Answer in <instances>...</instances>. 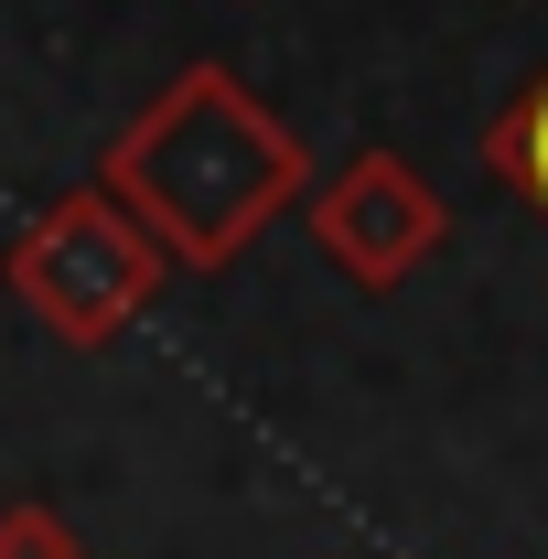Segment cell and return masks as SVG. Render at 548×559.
I'll use <instances>...</instances> for the list:
<instances>
[{
  "label": "cell",
  "instance_id": "cell-1",
  "mask_svg": "<svg viewBox=\"0 0 548 559\" xmlns=\"http://www.w3.org/2000/svg\"><path fill=\"white\" fill-rule=\"evenodd\" d=\"M97 194L140 215V237L172 270H226L259 248L279 205L312 194V140L279 119L248 75L183 66L130 130L97 151Z\"/></svg>",
  "mask_w": 548,
  "mask_h": 559
},
{
  "label": "cell",
  "instance_id": "cell-2",
  "mask_svg": "<svg viewBox=\"0 0 548 559\" xmlns=\"http://www.w3.org/2000/svg\"><path fill=\"white\" fill-rule=\"evenodd\" d=\"M0 280L22 290V312H33L55 345L97 355V345H119L140 312H151V290L172 280V259L140 237L130 205H108V194L86 183V194H55V205L11 237Z\"/></svg>",
  "mask_w": 548,
  "mask_h": 559
},
{
  "label": "cell",
  "instance_id": "cell-3",
  "mask_svg": "<svg viewBox=\"0 0 548 559\" xmlns=\"http://www.w3.org/2000/svg\"><path fill=\"white\" fill-rule=\"evenodd\" d=\"M301 215H312V248H323L355 290L419 280L430 259H441V237H452V205L419 183L409 151H355V162H334V173H312Z\"/></svg>",
  "mask_w": 548,
  "mask_h": 559
},
{
  "label": "cell",
  "instance_id": "cell-4",
  "mask_svg": "<svg viewBox=\"0 0 548 559\" xmlns=\"http://www.w3.org/2000/svg\"><path fill=\"white\" fill-rule=\"evenodd\" d=\"M484 173H495L527 215H548V66L527 75V86L505 97V119L484 130Z\"/></svg>",
  "mask_w": 548,
  "mask_h": 559
},
{
  "label": "cell",
  "instance_id": "cell-5",
  "mask_svg": "<svg viewBox=\"0 0 548 559\" xmlns=\"http://www.w3.org/2000/svg\"><path fill=\"white\" fill-rule=\"evenodd\" d=\"M0 559H86L65 506H44V495H22V506H0Z\"/></svg>",
  "mask_w": 548,
  "mask_h": 559
}]
</instances>
